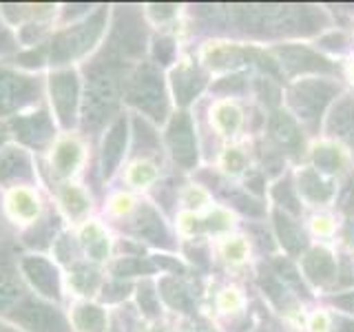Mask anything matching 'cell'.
<instances>
[{"label":"cell","instance_id":"obj_31","mask_svg":"<svg viewBox=\"0 0 354 332\" xmlns=\"http://www.w3.org/2000/svg\"><path fill=\"white\" fill-rule=\"evenodd\" d=\"M80 241H82V248L84 252L88 255L91 259L95 261H102L109 257V237L104 228L91 221V224H86L82 228V235H80Z\"/></svg>","mask_w":354,"mask_h":332},{"label":"cell","instance_id":"obj_24","mask_svg":"<svg viewBox=\"0 0 354 332\" xmlns=\"http://www.w3.org/2000/svg\"><path fill=\"white\" fill-rule=\"evenodd\" d=\"M82 162V147L75 138H64L53 147L51 166L58 177H71Z\"/></svg>","mask_w":354,"mask_h":332},{"label":"cell","instance_id":"obj_47","mask_svg":"<svg viewBox=\"0 0 354 332\" xmlns=\"http://www.w3.org/2000/svg\"><path fill=\"white\" fill-rule=\"evenodd\" d=\"M243 164H246V158L239 153V151H228L226 153V169L228 171H232V173H237V171H241L243 169Z\"/></svg>","mask_w":354,"mask_h":332},{"label":"cell","instance_id":"obj_13","mask_svg":"<svg viewBox=\"0 0 354 332\" xmlns=\"http://www.w3.org/2000/svg\"><path fill=\"white\" fill-rule=\"evenodd\" d=\"M129 147V120L124 116H118L104 131L102 144H100V173L104 180L113 175L122 160L127 155Z\"/></svg>","mask_w":354,"mask_h":332},{"label":"cell","instance_id":"obj_25","mask_svg":"<svg viewBox=\"0 0 354 332\" xmlns=\"http://www.w3.org/2000/svg\"><path fill=\"white\" fill-rule=\"evenodd\" d=\"M259 284H261V288H263V293L268 295V299L270 302L281 310H292V306H295V302H292V295L288 293V284H283L281 279H279V275H277L270 266H261L259 268Z\"/></svg>","mask_w":354,"mask_h":332},{"label":"cell","instance_id":"obj_19","mask_svg":"<svg viewBox=\"0 0 354 332\" xmlns=\"http://www.w3.org/2000/svg\"><path fill=\"white\" fill-rule=\"evenodd\" d=\"M337 261L332 252L326 248H313L304 257V273L315 286H330L335 288L337 282Z\"/></svg>","mask_w":354,"mask_h":332},{"label":"cell","instance_id":"obj_26","mask_svg":"<svg viewBox=\"0 0 354 332\" xmlns=\"http://www.w3.org/2000/svg\"><path fill=\"white\" fill-rule=\"evenodd\" d=\"M73 332H106V313L95 304H77L71 310Z\"/></svg>","mask_w":354,"mask_h":332},{"label":"cell","instance_id":"obj_33","mask_svg":"<svg viewBox=\"0 0 354 332\" xmlns=\"http://www.w3.org/2000/svg\"><path fill=\"white\" fill-rule=\"evenodd\" d=\"M100 284V273L88 264H73L69 273V286L77 295H93Z\"/></svg>","mask_w":354,"mask_h":332},{"label":"cell","instance_id":"obj_37","mask_svg":"<svg viewBox=\"0 0 354 332\" xmlns=\"http://www.w3.org/2000/svg\"><path fill=\"white\" fill-rule=\"evenodd\" d=\"M138 304L142 313L147 317H158L160 315V295L155 293V286L151 282H144L138 288Z\"/></svg>","mask_w":354,"mask_h":332},{"label":"cell","instance_id":"obj_45","mask_svg":"<svg viewBox=\"0 0 354 332\" xmlns=\"http://www.w3.org/2000/svg\"><path fill=\"white\" fill-rule=\"evenodd\" d=\"M257 89H259V95H261L263 102H268V104H277V102H279V89L272 84L270 77H259V80H257Z\"/></svg>","mask_w":354,"mask_h":332},{"label":"cell","instance_id":"obj_14","mask_svg":"<svg viewBox=\"0 0 354 332\" xmlns=\"http://www.w3.org/2000/svg\"><path fill=\"white\" fill-rule=\"evenodd\" d=\"M277 58L288 75H301V73H335L337 66L328 58L319 55L317 51L301 47V44H283V47L274 49Z\"/></svg>","mask_w":354,"mask_h":332},{"label":"cell","instance_id":"obj_42","mask_svg":"<svg viewBox=\"0 0 354 332\" xmlns=\"http://www.w3.org/2000/svg\"><path fill=\"white\" fill-rule=\"evenodd\" d=\"M131 290V286L124 284L122 279H115V282H111L104 286V290H102V299L104 302H120V299H124Z\"/></svg>","mask_w":354,"mask_h":332},{"label":"cell","instance_id":"obj_8","mask_svg":"<svg viewBox=\"0 0 354 332\" xmlns=\"http://www.w3.org/2000/svg\"><path fill=\"white\" fill-rule=\"evenodd\" d=\"M49 102L55 113V120L64 131H71L77 124L82 107V84L75 69H55L49 80Z\"/></svg>","mask_w":354,"mask_h":332},{"label":"cell","instance_id":"obj_11","mask_svg":"<svg viewBox=\"0 0 354 332\" xmlns=\"http://www.w3.org/2000/svg\"><path fill=\"white\" fill-rule=\"evenodd\" d=\"M20 273L44 302H60L62 299L60 273L51 259L42 257V255H25L20 259Z\"/></svg>","mask_w":354,"mask_h":332},{"label":"cell","instance_id":"obj_1","mask_svg":"<svg viewBox=\"0 0 354 332\" xmlns=\"http://www.w3.org/2000/svg\"><path fill=\"white\" fill-rule=\"evenodd\" d=\"M193 16L206 27L243 36H310L328 27V16L310 5H199Z\"/></svg>","mask_w":354,"mask_h":332},{"label":"cell","instance_id":"obj_18","mask_svg":"<svg viewBox=\"0 0 354 332\" xmlns=\"http://www.w3.org/2000/svg\"><path fill=\"white\" fill-rule=\"evenodd\" d=\"M171 86L180 107H188L206 86V73L195 62H182L171 73Z\"/></svg>","mask_w":354,"mask_h":332},{"label":"cell","instance_id":"obj_3","mask_svg":"<svg viewBox=\"0 0 354 332\" xmlns=\"http://www.w3.org/2000/svg\"><path fill=\"white\" fill-rule=\"evenodd\" d=\"M109 27V7H95L91 14L73 20L71 25L55 31L47 40L49 64L55 69H66L71 62L82 60L102 40Z\"/></svg>","mask_w":354,"mask_h":332},{"label":"cell","instance_id":"obj_40","mask_svg":"<svg viewBox=\"0 0 354 332\" xmlns=\"http://www.w3.org/2000/svg\"><path fill=\"white\" fill-rule=\"evenodd\" d=\"M153 55H155V62L160 66L171 64L175 58V44L171 38H158L153 44Z\"/></svg>","mask_w":354,"mask_h":332},{"label":"cell","instance_id":"obj_17","mask_svg":"<svg viewBox=\"0 0 354 332\" xmlns=\"http://www.w3.org/2000/svg\"><path fill=\"white\" fill-rule=\"evenodd\" d=\"M268 133L279 151L290 155L304 153V133L299 129L297 120L286 111H272V116L268 118Z\"/></svg>","mask_w":354,"mask_h":332},{"label":"cell","instance_id":"obj_54","mask_svg":"<svg viewBox=\"0 0 354 332\" xmlns=\"http://www.w3.org/2000/svg\"><path fill=\"white\" fill-rule=\"evenodd\" d=\"M0 232H3V221H0Z\"/></svg>","mask_w":354,"mask_h":332},{"label":"cell","instance_id":"obj_49","mask_svg":"<svg viewBox=\"0 0 354 332\" xmlns=\"http://www.w3.org/2000/svg\"><path fill=\"white\" fill-rule=\"evenodd\" d=\"M175 5H153L151 7V14L158 18V20H166V18H173L175 16Z\"/></svg>","mask_w":354,"mask_h":332},{"label":"cell","instance_id":"obj_28","mask_svg":"<svg viewBox=\"0 0 354 332\" xmlns=\"http://www.w3.org/2000/svg\"><path fill=\"white\" fill-rule=\"evenodd\" d=\"M337 208L343 215V226H341L343 239H346L350 246H354V173H350L341 186Z\"/></svg>","mask_w":354,"mask_h":332},{"label":"cell","instance_id":"obj_16","mask_svg":"<svg viewBox=\"0 0 354 332\" xmlns=\"http://www.w3.org/2000/svg\"><path fill=\"white\" fill-rule=\"evenodd\" d=\"M36 180L33 162L27 149L5 147L0 151V186L5 188H27Z\"/></svg>","mask_w":354,"mask_h":332},{"label":"cell","instance_id":"obj_34","mask_svg":"<svg viewBox=\"0 0 354 332\" xmlns=\"http://www.w3.org/2000/svg\"><path fill=\"white\" fill-rule=\"evenodd\" d=\"M60 202L66 213H69V217H73V219L84 217L88 213V208H91L88 195L80 186H73V184H64V188L60 191Z\"/></svg>","mask_w":354,"mask_h":332},{"label":"cell","instance_id":"obj_43","mask_svg":"<svg viewBox=\"0 0 354 332\" xmlns=\"http://www.w3.org/2000/svg\"><path fill=\"white\" fill-rule=\"evenodd\" d=\"M153 177H155V171H153V164H149V162L136 164V166H133V171H131V182L136 186L149 184Z\"/></svg>","mask_w":354,"mask_h":332},{"label":"cell","instance_id":"obj_12","mask_svg":"<svg viewBox=\"0 0 354 332\" xmlns=\"http://www.w3.org/2000/svg\"><path fill=\"white\" fill-rule=\"evenodd\" d=\"M166 147H169L175 164L182 169H193L197 164V140L193 120L186 111L175 113L166 127Z\"/></svg>","mask_w":354,"mask_h":332},{"label":"cell","instance_id":"obj_46","mask_svg":"<svg viewBox=\"0 0 354 332\" xmlns=\"http://www.w3.org/2000/svg\"><path fill=\"white\" fill-rule=\"evenodd\" d=\"M330 304H332V306H337V308H341L343 313L354 315V290L343 293V295H337V297H332V299H330Z\"/></svg>","mask_w":354,"mask_h":332},{"label":"cell","instance_id":"obj_44","mask_svg":"<svg viewBox=\"0 0 354 332\" xmlns=\"http://www.w3.org/2000/svg\"><path fill=\"white\" fill-rule=\"evenodd\" d=\"M16 42H18L16 36L11 33L9 25L5 22V18L0 16V55H5V53H11V51H14V49L18 47Z\"/></svg>","mask_w":354,"mask_h":332},{"label":"cell","instance_id":"obj_21","mask_svg":"<svg viewBox=\"0 0 354 332\" xmlns=\"http://www.w3.org/2000/svg\"><path fill=\"white\" fill-rule=\"evenodd\" d=\"M272 219H274L277 237H279L286 252L301 255V250H306V246H308V235H306V230L301 228V224H299L292 215L283 213V210H279V208L274 210Z\"/></svg>","mask_w":354,"mask_h":332},{"label":"cell","instance_id":"obj_2","mask_svg":"<svg viewBox=\"0 0 354 332\" xmlns=\"http://www.w3.org/2000/svg\"><path fill=\"white\" fill-rule=\"evenodd\" d=\"M86 80L82 89V129L88 136L106 131V127L120 113V104L124 100V82L131 73V66L104 58L102 53L86 64Z\"/></svg>","mask_w":354,"mask_h":332},{"label":"cell","instance_id":"obj_15","mask_svg":"<svg viewBox=\"0 0 354 332\" xmlns=\"http://www.w3.org/2000/svg\"><path fill=\"white\" fill-rule=\"evenodd\" d=\"M127 232H131V235L138 239L153 243V246H160V248L175 246V241L171 237L169 228H166L164 219L151 204H140L136 208V213L131 215L129 224H127Z\"/></svg>","mask_w":354,"mask_h":332},{"label":"cell","instance_id":"obj_9","mask_svg":"<svg viewBox=\"0 0 354 332\" xmlns=\"http://www.w3.org/2000/svg\"><path fill=\"white\" fill-rule=\"evenodd\" d=\"M7 317L22 332H73L71 321H66L58 308L36 297H25L11 313H7Z\"/></svg>","mask_w":354,"mask_h":332},{"label":"cell","instance_id":"obj_27","mask_svg":"<svg viewBox=\"0 0 354 332\" xmlns=\"http://www.w3.org/2000/svg\"><path fill=\"white\" fill-rule=\"evenodd\" d=\"M7 206H9L11 217L18 221H29V224H33V221L38 219L40 204H38V195L33 193L31 188H14V193L7 199Z\"/></svg>","mask_w":354,"mask_h":332},{"label":"cell","instance_id":"obj_7","mask_svg":"<svg viewBox=\"0 0 354 332\" xmlns=\"http://www.w3.org/2000/svg\"><path fill=\"white\" fill-rule=\"evenodd\" d=\"M42 98V80L38 75L0 66V118H16Z\"/></svg>","mask_w":354,"mask_h":332},{"label":"cell","instance_id":"obj_41","mask_svg":"<svg viewBox=\"0 0 354 332\" xmlns=\"http://www.w3.org/2000/svg\"><path fill=\"white\" fill-rule=\"evenodd\" d=\"M243 77H246V75H241V73L224 77V80H219L215 84V91L217 93H224V95H228V93H241L243 91V84H246V80H243Z\"/></svg>","mask_w":354,"mask_h":332},{"label":"cell","instance_id":"obj_53","mask_svg":"<svg viewBox=\"0 0 354 332\" xmlns=\"http://www.w3.org/2000/svg\"><path fill=\"white\" fill-rule=\"evenodd\" d=\"M0 332H16V330H14V328H7V326L0 324Z\"/></svg>","mask_w":354,"mask_h":332},{"label":"cell","instance_id":"obj_30","mask_svg":"<svg viewBox=\"0 0 354 332\" xmlns=\"http://www.w3.org/2000/svg\"><path fill=\"white\" fill-rule=\"evenodd\" d=\"M160 295L164 297V302L169 304L173 310H180V313H193V297L186 290V286L180 284L173 277H164L160 282Z\"/></svg>","mask_w":354,"mask_h":332},{"label":"cell","instance_id":"obj_48","mask_svg":"<svg viewBox=\"0 0 354 332\" xmlns=\"http://www.w3.org/2000/svg\"><path fill=\"white\" fill-rule=\"evenodd\" d=\"M321 44L332 49V51H341L343 47H346V36H343V33H332V36H328V38H321Z\"/></svg>","mask_w":354,"mask_h":332},{"label":"cell","instance_id":"obj_51","mask_svg":"<svg viewBox=\"0 0 354 332\" xmlns=\"http://www.w3.org/2000/svg\"><path fill=\"white\" fill-rule=\"evenodd\" d=\"M226 252H228V257H230V259H241V255H243V243H241V241H232L230 246L226 248Z\"/></svg>","mask_w":354,"mask_h":332},{"label":"cell","instance_id":"obj_55","mask_svg":"<svg viewBox=\"0 0 354 332\" xmlns=\"http://www.w3.org/2000/svg\"><path fill=\"white\" fill-rule=\"evenodd\" d=\"M257 332H266V328H259V330H257Z\"/></svg>","mask_w":354,"mask_h":332},{"label":"cell","instance_id":"obj_38","mask_svg":"<svg viewBox=\"0 0 354 332\" xmlns=\"http://www.w3.org/2000/svg\"><path fill=\"white\" fill-rule=\"evenodd\" d=\"M270 268H272L277 275H279V279H281L283 284L297 288V290L301 293V295L308 293V290H306V286H304V282H301V277L297 275L295 266H292L290 261H286V259H274V261L270 264Z\"/></svg>","mask_w":354,"mask_h":332},{"label":"cell","instance_id":"obj_29","mask_svg":"<svg viewBox=\"0 0 354 332\" xmlns=\"http://www.w3.org/2000/svg\"><path fill=\"white\" fill-rule=\"evenodd\" d=\"M206 62L213 69H228L241 62H248V47H235V44H219L206 51Z\"/></svg>","mask_w":354,"mask_h":332},{"label":"cell","instance_id":"obj_32","mask_svg":"<svg viewBox=\"0 0 354 332\" xmlns=\"http://www.w3.org/2000/svg\"><path fill=\"white\" fill-rule=\"evenodd\" d=\"M272 199L279 206V210L283 213L297 217L301 213V204H299V197H297V186L292 184V177L290 175H283L279 182L272 186Z\"/></svg>","mask_w":354,"mask_h":332},{"label":"cell","instance_id":"obj_10","mask_svg":"<svg viewBox=\"0 0 354 332\" xmlns=\"http://www.w3.org/2000/svg\"><path fill=\"white\" fill-rule=\"evenodd\" d=\"M9 133L14 136L22 149H47L55 138V124L47 109H36L31 113H20L7 122Z\"/></svg>","mask_w":354,"mask_h":332},{"label":"cell","instance_id":"obj_5","mask_svg":"<svg viewBox=\"0 0 354 332\" xmlns=\"http://www.w3.org/2000/svg\"><path fill=\"white\" fill-rule=\"evenodd\" d=\"M147 51V25L138 7H118L111 22L102 55L124 66L140 64Z\"/></svg>","mask_w":354,"mask_h":332},{"label":"cell","instance_id":"obj_35","mask_svg":"<svg viewBox=\"0 0 354 332\" xmlns=\"http://www.w3.org/2000/svg\"><path fill=\"white\" fill-rule=\"evenodd\" d=\"M158 266H155L153 259H147V257H120L115 264H113V275L118 279H124V277H133V275H151Z\"/></svg>","mask_w":354,"mask_h":332},{"label":"cell","instance_id":"obj_39","mask_svg":"<svg viewBox=\"0 0 354 332\" xmlns=\"http://www.w3.org/2000/svg\"><path fill=\"white\" fill-rule=\"evenodd\" d=\"M215 122L224 133H235V129L239 127V111L235 107H230V104L219 107Z\"/></svg>","mask_w":354,"mask_h":332},{"label":"cell","instance_id":"obj_52","mask_svg":"<svg viewBox=\"0 0 354 332\" xmlns=\"http://www.w3.org/2000/svg\"><path fill=\"white\" fill-rule=\"evenodd\" d=\"M11 138V133H9V127H7V122H0V151H3L7 147V140Z\"/></svg>","mask_w":354,"mask_h":332},{"label":"cell","instance_id":"obj_23","mask_svg":"<svg viewBox=\"0 0 354 332\" xmlns=\"http://www.w3.org/2000/svg\"><path fill=\"white\" fill-rule=\"evenodd\" d=\"M297 191L313 204H328L335 197V184L324 180L317 169H304L299 171Z\"/></svg>","mask_w":354,"mask_h":332},{"label":"cell","instance_id":"obj_50","mask_svg":"<svg viewBox=\"0 0 354 332\" xmlns=\"http://www.w3.org/2000/svg\"><path fill=\"white\" fill-rule=\"evenodd\" d=\"M332 332H354V319L335 317L332 319Z\"/></svg>","mask_w":354,"mask_h":332},{"label":"cell","instance_id":"obj_4","mask_svg":"<svg viewBox=\"0 0 354 332\" xmlns=\"http://www.w3.org/2000/svg\"><path fill=\"white\" fill-rule=\"evenodd\" d=\"M124 102L153 122H164L171 116L169 91L158 66L151 62L133 66L124 82Z\"/></svg>","mask_w":354,"mask_h":332},{"label":"cell","instance_id":"obj_6","mask_svg":"<svg viewBox=\"0 0 354 332\" xmlns=\"http://www.w3.org/2000/svg\"><path fill=\"white\" fill-rule=\"evenodd\" d=\"M341 86L335 80L328 77H306V80H297L295 84L288 86V107L292 109V113L304 122L308 131H317L321 124L326 109L330 102L339 95Z\"/></svg>","mask_w":354,"mask_h":332},{"label":"cell","instance_id":"obj_20","mask_svg":"<svg viewBox=\"0 0 354 332\" xmlns=\"http://www.w3.org/2000/svg\"><path fill=\"white\" fill-rule=\"evenodd\" d=\"M25 297L27 293L20 284L18 270L7 255H3V259H0V313H11Z\"/></svg>","mask_w":354,"mask_h":332},{"label":"cell","instance_id":"obj_22","mask_svg":"<svg viewBox=\"0 0 354 332\" xmlns=\"http://www.w3.org/2000/svg\"><path fill=\"white\" fill-rule=\"evenodd\" d=\"M328 133L343 140L354 153V98H343L328 116Z\"/></svg>","mask_w":354,"mask_h":332},{"label":"cell","instance_id":"obj_36","mask_svg":"<svg viewBox=\"0 0 354 332\" xmlns=\"http://www.w3.org/2000/svg\"><path fill=\"white\" fill-rule=\"evenodd\" d=\"M313 160H315L317 171L321 173H337L343 166L341 151L337 147H328V144H321V147L315 149Z\"/></svg>","mask_w":354,"mask_h":332}]
</instances>
